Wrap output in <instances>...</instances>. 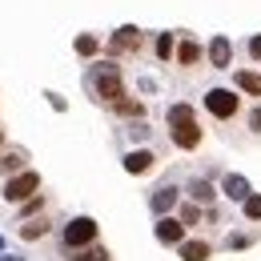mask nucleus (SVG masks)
I'll return each mask as SVG.
<instances>
[{
  "mask_svg": "<svg viewBox=\"0 0 261 261\" xmlns=\"http://www.w3.org/2000/svg\"><path fill=\"white\" fill-rule=\"evenodd\" d=\"M177 257L181 261H209L213 257V245H209L205 237H185V241L177 245Z\"/></svg>",
  "mask_w": 261,
  "mask_h": 261,
  "instance_id": "11",
  "label": "nucleus"
},
{
  "mask_svg": "<svg viewBox=\"0 0 261 261\" xmlns=\"http://www.w3.org/2000/svg\"><path fill=\"white\" fill-rule=\"evenodd\" d=\"M153 169H157V153L153 149H133V153H125V173L141 177V173H153Z\"/></svg>",
  "mask_w": 261,
  "mask_h": 261,
  "instance_id": "10",
  "label": "nucleus"
},
{
  "mask_svg": "<svg viewBox=\"0 0 261 261\" xmlns=\"http://www.w3.org/2000/svg\"><path fill=\"white\" fill-rule=\"evenodd\" d=\"M48 217H29V221H20V237H24V241H36V237H44V233H48Z\"/></svg>",
  "mask_w": 261,
  "mask_h": 261,
  "instance_id": "16",
  "label": "nucleus"
},
{
  "mask_svg": "<svg viewBox=\"0 0 261 261\" xmlns=\"http://www.w3.org/2000/svg\"><path fill=\"white\" fill-rule=\"evenodd\" d=\"M61 241H65V253L68 249H85V245H93L97 241V221L93 217H72L61 233Z\"/></svg>",
  "mask_w": 261,
  "mask_h": 261,
  "instance_id": "5",
  "label": "nucleus"
},
{
  "mask_svg": "<svg viewBox=\"0 0 261 261\" xmlns=\"http://www.w3.org/2000/svg\"><path fill=\"white\" fill-rule=\"evenodd\" d=\"M201 57H205V48L197 44L193 36H181V40H177V57H173V61H177L181 68H197Z\"/></svg>",
  "mask_w": 261,
  "mask_h": 261,
  "instance_id": "12",
  "label": "nucleus"
},
{
  "mask_svg": "<svg viewBox=\"0 0 261 261\" xmlns=\"http://www.w3.org/2000/svg\"><path fill=\"white\" fill-rule=\"evenodd\" d=\"M113 109H117V113H121V117H137V121H141V117H145V105H141V100H117V105H113Z\"/></svg>",
  "mask_w": 261,
  "mask_h": 261,
  "instance_id": "22",
  "label": "nucleus"
},
{
  "mask_svg": "<svg viewBox=\"0 0 261 261\" xmlns=\"http://www.w3.org/2000/svg\"><path fill=\"white\" fill-rule=\"evenodd\" d=\"M165 121H169V141H173L181 153H193L197 145H201L205 133H201V125H197V117H193L189 105H181V100L169 105V109H165Z\"/></svg>",
  "mask_w": 261,
  "mask_h": 261,
  "instance_id": "1",
  "label": "nucleus"
},
{
  "mask_svg": "<svg viewBox=\"0 0 261 261\" xmlns=\"http://www.w3.org/2000/svg\"><path fill=\"white\" fill-rule=\"evenodd\" d=\"M205 113L217 117V121H233V117L241 113V97H237L233 89H209V93H205Z\"/></svg>",
  "mask_w": 261,
  "mask_h": 261,
  "instance_id": "4",
  "label": "nucleus"
},
{
  "mask_svg": "<svg viewBox=\"0 0 261 261\" xmlns=\"http://www.w3.org/2000/svg\"><path fill=\"white\" fill-rule=\"evenodd\" d=\"M205 57H209V68H229L233 65V40L229 36H213L209 48H205Z\"/></svg>",
  "mask_w": 261,
  "mask_h": 261,
  "instance_id": "8",
  "label": "nucleus"
},
{
  "mask_svg": "<svg viewBox=\"0 0 261 261\" xmlns=\"http://www.w3.org/2000/svg\"><path fill=\"white\" fill-rule=\"evenodd\" d=\"M241 213H245V221H261V193H249L241 201Z\"/></svg>",
  "mask_w": 261,
  "mask_h": 261,
  "instance_id": "20",
  "label": "nucleus"
},
{
  "mask_svg": "<svg viewBox=\"0 0 261 261\" xmlns=\"http://www.w3.org/2000/svg\"><path fill=\"white\" fill-rule=\"evenodd\" d=\"M233 85H237V93H245V97H261V72H253V68H237V72H233Z\"/></svg>",
  "mask_w": 261,
  "mask_h": 261,
  "instance_id": "14",
  "label": "nucleus"
},
{
  "mask_svg": "<svg viewBox=\"0 0 261 261\" xmlns=\"http://www.w3.org/2000/svg\"><path fill=\"white\" fill-rule=\"evenodd\" d=\"M249 57H253V61H261V33L249 40Z\"/></svg>",
  "mask_w": 261,
  "mask_h": 261,
  "instance_id": "27",
  "label": "nucleus"
},
{
  "mask_svg": "<svg viewBox=\"0 0 261 261\" xmlns=\"http://www.w3.org/2000/svg\"><path fill=\"white\" fill-rule=\"evenodd\" d=\"M141 29H133V24H125V29H117L113 33V40H109V57H125V53H137L141 48Z\"/></svg>",
  "mask_w": 261,
  "mask_h": 261,
  "instance_id": "7",
  "label": "nucleus"
},
{
  "mask_svg": "<svg viewBox=\"0 0 261 261\" xmlns=\"http://www.w3.org/2000/svg\"><path fill=\"white\" fill-rule=\"evenodd\" d=\"M40 209H44V197L36 193V197H29V201H24V205H20V217H24V221H29V217H36V213H40Z\"/></svg>",
  "mask_w": 261,
  "mask_h": 261,
  "instance_id": "24",
  "label": "nucleus"
},
{
  "mask_svg": "<svg viewBox=\"0 0 261 261\" xmlns=\"http://www.w3.org/2000/svg\"><path fill=\"white\" fill-rule=\"evenodd\" d=\"M36 189H40V173L36 169H20V173H12L4 181V201L8 205H24L29 197H36Z\"/></svg>",
  "mask_w": 261,
  "mask_h": 261,
  "instance_id": "3",
  "label": "nucleus"
},
{
  "mask_svg": "<svg viewBox=\"0 0 261 261\" xmlns=\"http://www.w3.org/2000/svg\"><path fill=\"white\" fill-rule=\"evenodd\" d=\"M97 48H100L97 36H89V33L76 36V57H97Z\"/></svg>",
  "mask_w": 261,
  "mask_h": 261,
  "instance_id": "21",
  "label": "nucleus"
},
{
  "mask_svg": "<svg viewBox=\"0 0 261 261\" xmlns=\"http://www.w3.org/2000/svg\"><path fill=\"white\" fill-rule=\"evenodd\" d=\"M68 261H109V249L105 245H85V249H68Z\"/></svg>",
  "mask_w": 261,
  "mask_h": 261,
  "instance_id": "17",
  "label": "nucleus"
},
{
  "mask_svg": "<svg viewBox=\"0 0 261 261\" xmlns=\"http://www.w3.org/2000/svg\"><path fill=\"white\" fill-rule=\"evenodd\" d=\"M177 205H181V189H177V185H161L157 193L149 197V209H153L157 217H165V213H173Z\"/></svg>",
  "mask_w": 261,
  "mask_h": 261,
  "instance_id": "9",
  "label": "nucleus"
},
{
  "mask_svg": "<svg viewBox=\"0 0 261 261\" xmlns=\"http://www.w3.org/2000/svg\"><path fill=\"white\" fill-rule=\"evenodd\" d=\"M0 145H4V129H0Z\"/></svg>",
  "mask_w": 261,
  "mask_h": 261,
  "instance_id": "28",
  "label": "nucleus"
},
{
  "mask_svg": "<svg viewBox=\"0 0 261 261\" xmlns=\"http://www.w3.org/2000/svg\"><path fill=\"white\" fill-rule=\"evenodd\" d=\"M185 193H189V201H197V205H213L217 189H213V181H209V177H193V181L185 185Z\"/></svg>",
  "mask_w": 261,
  "mask_h": 261,
  "instance_id": "13",
  "label": "nucleus"
},
{
  "mask_svg": "<svg viewBox=\"0 0 261 261\" xmlns=\"http://www.w3.org/2000/svg\"><path fill=\"white\" fill-rule=\"evenodd\" d=\"M153 48H157V57H161V61H173V57H177V36H173V33H161Z\"/></svg>",
  "mask_w": 261,
  "mask_h": 261,
  "instance_id": "19",
  "label": "nucleus"
},
{
  "mask_svg": "<svg viewBox=\"0 0 261 261\" xmlns=\"http://www.w3.org/2000/svg\"><path fill=\"white\" fill-rule=\"evenodd\" d=\"M245 125H249V133H253V137H261V105H253V109H249Z\"/></svg>",
  "mask_w": 261,
  "mask_h": 261,
  "instance_id": "26",
  "label": "nucleus"
},
{
  "mask_svg": "<svg viewBox=\"0 0 261 261\" xmlns=\"http://www.w3.org/2000/svg\"><path fill=\"white\" fill-rule=\"evenodd\" d=\"M0 169H4V173H20V169H24V153H4V157H0Z\"/></svg>",
  "mask_w": 261,
  "mask_h": 261,
  "instance_id": "23",
  "label": "nucleus"
},
{
  "mask_svg": "<svg viewBox=\"0 0 261 261\" xmlns=\"http://www.w3.org/2000/svg\"><path fill=\"white\" fill-rule=\"evenodd\" d=\"M0 245H4V237H0Z\"/></svg>",
  "mask_w": 261,
  "mask_h": 261,
  "instance_id": "29",
  "label": "nucleus"
},
{
  "mask_svg": "<svg viewBox=\"0 0 261 261\" xmlns=\"http://www.w3.org/2000/svg\"><path fill=\"white\" fill-rule=\"evenodd\" d=\"M93 93H97L105 105L125 100V81H121V68H117V65H97V72H93Z\"/></svg>",
  "mask_w": 261,
  "mask_h": 261,
  "instance_id": "2",
  "label": "nucleus"
},
{
  "mask_svg": "<svg viewBox=\"0 0 261 261\" xmlns=\"http://www.w3.org/2000/svg\"><path fill=\"white\" fill-rule=\"evenodd\" d=\"M177 217H181V225H201V217H205V205H197V201H185V205H177Z\"/></svg>",
  "mask_w": 261,
  "mask_h": 261,
  "instance_id": "18",
  "label": "nucleus"
},
{
  "mask_svg": "<svg viewBox=\"0 0 261 261\" xmlns=\"http://www.w3.org/2000/svg\"><path fill=\"white\" fill-rule=\"evenodd\" d=\"M225 245L229 249H245V245H253V237H249V233H229Z\"/></svg>",
  "mask_w": 261,
  "mask_h": 261,
  "instance_id": "25",
  "label": "nucleus"
},
{
  "mask_svg": "<svg viewBox=\"0 0 261 261\" xmlns=\"http://www.w3.org/2000/svg\"><path fill=\"white\" fill-rule=\"evenodd\" d=\"M221 193H225L229 201H237V205H241V201L253 193V189H249V181H245V177H237V173H225V181H221Z\"/></svg>",
  "mask_w": 261,
  "mask_h": 261,
  "instance_id": "15",
  "label": "nucleus"
},
{
  "mask_svg": "<svg viewBox=\"0 0 261 261\" xmlns=\"http://www.w3.org/2000/svg\"><path fill=\"white\" fill-rule=\"evenodd\" d=\"M153 233H157V241H161V245H169V249H177V245L185 241V225H181V217H173V213L157 217Z\"/></svg>",
  "mask_w": 261,
  "mask_h": 261,
  "instance_id": "6",
  "label": "nucleus"
}]
</instances>
